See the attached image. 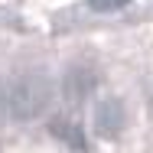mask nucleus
<instances>
[{"label":"nucleus","mask_w":153,"mask_h":153,"mask_svg":"<svg viewBox=\"0 0 153 153\" xmlns=\"http://www.w3.org/2000/svg\"><path fill=\"white\" fill-rule=\"evenodd\" d=\"M49 108V75L39 68H26L13 75L7 85V114L16 121H36Z\"/></svg>","instance_id":"1"},{"label":"nucleus","mask_w":153,"mask_h":153,"mask_svg":"<svg viewBox=\"0 0 153 153\" xmlns=\"http://www.w3.org/2000/svg\"><path fill=\"white\" fill-rule=\"evenodd\" d=\"M91 85H94V75L88 72V68H82V65L72 68V72L65 75V94H68V101H82Z\"/></svg>","instance_id":"2"},{"label":"nucleus","mask_w":153,"mask_h":153,"mask_svg":"<svg viewBox=\"0 0 153 153\" xmlns=\"http://www.w3.org/2000/svg\"><path fill=\"white\" fill-rule=\"evenodd\" d=\"M121 108H117V101H104V104H98V130L101 134H108V137H114L117 130H121Z\"/></svg>","instance_id":"3"}]
</instances>
